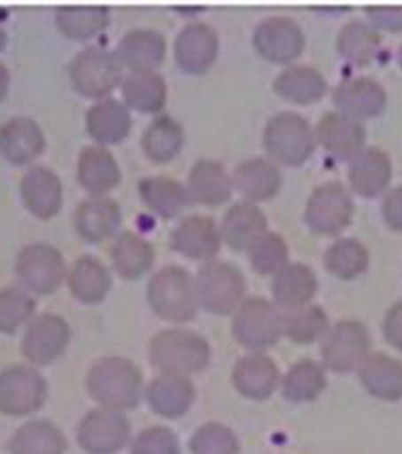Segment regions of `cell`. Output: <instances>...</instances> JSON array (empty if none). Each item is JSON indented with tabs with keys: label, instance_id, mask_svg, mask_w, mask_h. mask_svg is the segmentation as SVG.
I'll return each mask as SVG.
<instances>
[{
	"label": "cell",
	"instance_id": "obj_51",
	"mask_svg": "<svg viewBox=\"0 0 402 454\" xmlns=\"http://www.w3.org/2000/svg\"><path fill=\"white\" fill-rule=\"evenodd\" d=\"M383 337L391 348L402 352V301L396 302L394 307L385 313L383 319Z\"/></svg>",
	"mask_w": 402,
	"mask_h": 454
},
{
	"label": "cell",
	"instance_id": "obj_8",
	"mask_svg": "<svg viewBox=\"0 0 402 454\" xmlns=\"http://www.w3.org/2000/svg\"><path fill=\"white\" fill-rule=\"evenodd\" d=\"M66 272L69 268L65 264L63 253L48 242L26 245L15 260V277H18L19 287L39 296L58 290L65 283Z\"/></svg>",
	"mask_w": 402,
	"mask_h": 454
},
{
	"label": "cell",
	"instance_id": "obj_30",
	"mask_svg": "<svg viewBox=\"0 0 402 454\" xmlns=\"http://www.w3.org/2000/svg\"><path fill=\"white\" fill-rule=\"evenodd\" d=\"M120 90L128 110L158 116L167 106V82L158 71H128Z\"/></svg>",
	"mask_w": 402,
	"mask_h": 454
},
{
	"label": "cell",
	"instance_id": "obj_23",
	"mask_svg": "<svg viewBox=\"0 0 402 454\" xmlns=\"http://www.w3.org/2000/svg\"><path fill=\"white\" fill-rule=\"evenodd\" d=\"M231 183L246 202H266L281 191L282 172L281 165L270 157H251L236 165L231 174Z\"/></svg>",
	"mask_w": 402,
	"mask_h": 454
},
{
	"label": "cell",
	"instance_id": "obj_2",
	"mask_svg": "<svg viewBox=\"0 0 402 454\" xmlns=\"http://www.w3.org/2000/svg\"><path fill=\"white\" fill-rule=\"evenodd\" d=\"M148 358L157 371L167 375H193L210 363V345L193 330L169 328L157 333L148 348Z\"/></svg>",
	"mask_w": 402,
	"mask_h": 454
},
{
	"label": "cell",
	"instance_id": "obj_10",
	"mask_svg": "<svg viewBox=\"0 0 402 454\" xmlns=\"http://www.w3.org/2000/svg\"><path fill=\"white\" fill-rule=\"evenodd\" d=\"M370 354V333L358 319H340L321 339L323 366L334 373L347 375L358 371Z\"/></svg>",
	"mask_w": 402,
	"mask_h": 454
},
{
	"label": "cell",
	"instance_id": "obj_35",
	"mask_svg": "<svg viewBox=\"0 0 402 454\" xmlns=\"http://www.w3.org/2000/svg\"><path fill=\"white\" fill-rule=\"evenodd\" d=\"M366 392L381 401L402 399V363L388 354H368L358 369Z\"/></svg>",
	"mask_w": 402,
	"mask_h": 454
},
{
	"label": "cell",
	"instance_id": "obj_39",
	"mask_svg": "<svg viewBox=\"0 0 402 454\" xmlns=\"http://www.w3.org/2000/svg\"><path fill=\"white\" fill-rule=\"evenodd\" d=\"M184 148V129L169 114H158L142 133V151L152 163H169Z\"/></svg>",
	"mask_w": 402,
	"mask_h": 454
},
{
	"label": "cell",
	"instance_id": "obj_34",
	"mask_svg": "<svg viewBox=\"0 0 402 454\" xmlns=\"http://www.w3.org/2000/svg\"><path fill=\"white\" fill-rule=\"evenodd\" d=\"M267 231V219L264 210L252 202H238L231 206L220 223V239L231 249L246 251L259 236Z\"/></svg>",
	"mask_w": 402,
	"mask_h": 454
},
{
	"label": "cell",
	"instance_id": "obj_15",
	"mask_svg": "<svg viewBox=\"0 0 402 454\" xmlns=\"http://www.w3.org/2000/svg\"><path fill=\"white\" fill-rule=\"evenodd\" d=\"M332 101L336 112L364 122L383 114L388 106V92L373 77H347L334 86Z\"/></svg>",
	"mask_w": 402,
	"mask_h": 454
},
{
	"label": "cell",
	"instance_id": "obj_19",
	"mask_svg": "<svg viewBox=\"0 0 402 454\" xmlns=\"http://www.w3.org/2000/svg\"><path fill=\"white\" fill-rule=\"evenodd\" d=\"M317 146H321L336 161H349L366 148L364 122L353 121L340 112L323 114L314 127Z\"/></svg>",
	"mask_w": 402,
	"mask_h": 454
},
{
	"label": "cell",
	"instance_id": "obj_44",
	"mask_svg": "<svg viewBox=\"0 0 402 454\" xmlns=\"http://www.w3.org/2000/svg\"><path fill=\"white\" fill-rule=\"evenodd\" d=\"M370 255L368 249L355 239H338L334 245L328 247L323 264H326L329 275L343 281L359 277L368 268Z\"/></svg>",
	"mask_w": 402,
	"mask_h": 454
},
{
	"label": "cell",
	"instance_id": "obj_46",
	"mask_svg": "<svg viewBox=\"0 0 402 454\" xmlns=\"http://www.w3.org/2000/svg\"><path fill=\"white\" fill-rule=\"evenodd\" d=\"M249 262L259 275H276L290 264V247L276 231H266L249 247Z\"/></svg>",
	"mask_w": 402,
	"mask_h": 454
},
{
	"label": "cell",
	"instance_id": "obj_14",
	"mask_svg": "<svg viewBox=\"0 0 402 454\" xmlns=\"http://www.w3.org/2000/svg\"><path fill=\"white\" fill-rule=\"evenodd\" d=\"M71 340V328L56 313H43L33 317L24 330L22 354L30 364L45 366L56 363L66 352Z\"/></svg>",
	"mask_w": 402,
	"mask_h": 454
},
{
	"label": "cell",
	"instance_id": "obj_33",
	"mask_svg": "<svg viewBox=\"0 0 402 454\" xmlns=\"http://www.w3.org/2000/svg\"><path fill=\"white\" fill-rule=\"evenodd\" d=\"M274 90L278 97L296 106H313L326 97L328 80L314 67L291 65L276 75Z\"/></svg>",
	"mask_w": 402,
	"mask_h": 454
},
{
	"label": "cell",
	"instance_id": "obj_54",
	"mask_svg": "<svg viewBox=\"0 0 402 454\" xmlns=\"http://www.w3.org/2000/svg\"><path fill=\"white\" fill-rule=\"evenodd\" d=\"M396 59H398V65H400V69H402V43H400V48H398V54H396Z\"/></svg>",
	"mask_w": 402,
	"mask_h": 454
},
{
	"label": "cell",
	"instance_id": "obj_18",
	"mask_svg": "<svg viewBox=\"0 0 402 454\" xmlns=\"http://www.w3.org/2000/svg\"><path fill=\"white\" fill-rule=\"evenodd\" d=\"M220 242V227L213 216L204 215H189L180 219L169 239L174 251L195 262H213L219 255Z\"/></svg>",
	"mask_w": 402,
	"mask_h": 454
},
{
	"label": "cell",
	"instance_id": "obj_13",
	"mask_svg": "<svg viewBox=\"0 0 402 454\" xmlns=\"http://www.w3.org/2000/svg\"><path fill=\"white\" fill-rule=\"evenodd\" d=\"M131 442V422L125 411L97 407L77 425V443L89 454H113Z\"/></svg>",
	"mask_w": 402,
	"mask_h": 454
},
{
	"label": "cell",
	"instance_id": "obj_5",
	"mask_svg": "<svg viewBox=\"0 0 402 454\" xmlns=\"http://www.w3.org/2000/svg\"><path fill=\"white\" fill-rule=\"evenodd\" d=\"M264 148L278 165L298 168L313 157L317 148L314 127L296 112H278L264 129Z\"/></svg>",
	"mask_w": 402,
	"mask_h": 454
},
{
	"label": "cell",
	"instance_id": "obj_40",
	"mask_svg": "<svg viewBox=\"0 0 402 454\" xmlns=\"http://www.w3.org/2000/svg\"><path fill=\"white\" fill-rule=\"evenodd\" d=\"M112 264L122 278H139L154 264V247L135 231H122L110 249Z\"/></svg>",
	"mask_w": 402,
	"mask_h": 454
},
{
	"label": "cell",
	"instance_id": "obj_38",
	"mask_svg": "<svg viewBox=\"0 0 402 454\" xmlns=\"http://www.w3.org/2000/svg\"><path fill=\"white\" fill-rule=\"evenodd\" d=\"M66 286L81 304H99L112 290V275L97 257L84 255L66 272Z\"/></svg>",
	"mask_w": 402,
	"mask_h": 454
},
{
	"label": "cell",
	"instance_id": "obj_27",
	"mask_svg": "<svg viewBox=\"0 0 402 454\" xmlns=\"http://www.w3.org/2000/svg\"><path fill=\"white\" fill-rule=\"evenodd\" d=\"M187 193L190 204L210 206V208L229 202L231 193H234L231 174L227 172L223 163L213 161V159H199L189 172Z\"/></svg>",
	"mask_w": 402,
	"mask_h": 454
},
{
	"label": "cell",
	"instance_id": "obj_3",
	"mask_svg": "<svg viewBox=\"0 0 402 454\" xmlns=\"http://www.w3.org/2000/svg\"><path fill=\"white\" fill-rule=\"evenodd\" d=\"M148 302L161 319L174 324H187L199 311L195 278L182 266H165L154 272L148 283Z\"/></svg>",
	"mask_w": 402,
	"mask_h": 454
},
{
	"label": "cell",
	"instance_id": "obj_50",
	"mask_svg": "<svg viewBox=\"0 0 402 454\" xmlns=\"http://www.w3.org/2000/svg\"><path fill=\"white\" fill-rule=\"evenodd\" d=\"M381 213H383V221L390 230L402 231V184L385 191Z\"/></svg>",
	"mask_w": 402,
	"mask_h": 454
},
{
	"label": "cell",
	"instance_id": "obj_16",
	"mask_svg": "<svg viewBox=\"0 0 402 454\" xmlns=\"http://www.w3.org/2000/svg\"><path fill=\"white\" fill-rule=\"evenodd\" d=\"M219 35L210 24L190 22L178 33L174 43V59L180 71L201 75L214 65L219 56Z\"/></svg>",
	"mask_w": 402,
	"mask_h": 454
},
{
	"label": "cell",
	"instance_id": "obj_37",
	"mask_svg": "<svg viewBox=\"0 0 402 454\" xmlns=\"http://www.w3.org/2000/svg\"><path fill=\"white\" fill-rule=\"evenodd\" d=\"M381 33L368 20H352L340 28L336 51L352 67H368L379 56Z\"/></svg>",
	"mask_w": 402,
	"mask_h": 454
},
{
	"label": "cell",
	"instance_id": "obj_17",
	"mask_svg": "<svg viewBox=\"0 0 402 454\" xmlns=\"http://www.w3.org/2000/svg\"><path fill=\"white\" fill-rule=\"evenodd\" d=\"M19 195L30 215L41 221H50L63 208L65 189L54 169L33 165L19 180Z\"/></svg>",
	"mask_w": 402,
	"mask_h": 454
},
{
	"label": "cell",
	"instance_id": "obj_24",
	"mask_svg": "<svg viewBox=\"0 0 402 454\" xmlns=\"http://www.w3.org/2000/svg\"><path fill=\"white\" fill-rule=\"evenodd\" d=\"M231 381H234L236 390L246 399L264 401L281 384V371L267 354L251 352L236 363Z\"/></svg>",
	"mask_w": 402,
	"mask_h": 454
},
{
	"label": "cell",
	"instance_id": "obj_45",
	"mask_svg": "<svg viewBox=\"0 0 402 454\" xmlns=\"http://www.w3.org/2000/svg\"><path fill=\"white\" fill-rule=\"evenodd\" d=\"M35 298L19 286L0 290V334H13L35 317Z\"/></svg>",
	"mask_w": 402,
	"mask_h": 454
},
{
	"label": "cell",
	"instance_id": "obj_41",
	"mask_svg": "<svg viewBox=\"0 0 402 454\" xmlns=\"http://www.w3.org/2000/svg\"><path fill=\"white\" fill-rule=\"evenodd\" d=\"M65 450L63 431L48 420L24 422L9 440L12 454H65Z\"/></svg>",
	"mask_w": 402,
	"mask_h": 454
},
{
	"label": "cell",
	"instance_id": "obj_9",
	"mask_svg": "<svg viewBox=\"0 0 402 454\" xmlns=\"http://www.w3.org/2000/svg\"><path fill=\"white\" fill-rule=\"evenodd\" d=\"M353 198L343 183L329 180L313 189L304 210L308 230L317 236H338L353 219Z\"/></svg>",
	"mask_w": 402,
	"mask_h": 454
},
{
	"label": "cell",
	"instance_id": "obj_26",
	"mask_svg": "<svg viewBox=\"0 0 402 454\" xmlns=\"http://www.w3.org/2000/svg\"><path fill=\"white\" fill-rule=\"evenodd\" d=\"M73 223L75 231L81 239L97 245V242L116 236V231L120 230L122 223V210L116 200H112L110 195L89 198L75 208Z\"/></svg>",
	"mask_w": 402,
	"mask_h": 454
},
{
	"label": "cell",
	"instance_id": "obj_43",
	"mask_svg": "<svg viewBox=\"0 0 402 454\" xmlns=\"http://www.w3.org/2000/svg\"><path fill=\"white\" fill-rule=\"evenodd\" d=\"M328 328V313L319 304L311 302L304 304V307L282 311V337L291 339L293 343H314V340L323 339Z\"/></svg>",
	"mask_w": 402,
	"mask_h": 454
},
{
	"label": "cell",
	"instance_id": "obj_22",
	"mask_svg": "<svg viewBox=\"0 0 402 454\" xmlns=\"http://www.w3.org/2000/svg\"><path fill=\"white\" fill-rule=\"evenodd\" d=\"M120 165H118L110 148L90 144L77 154V183L90 198L112 193L120 184Z\"/></svg>",
	"mask_w": 402,
	"mask_h": 454
},
{
	"label": "cell",
	"instance_id": "obj_48",
	"mask_svg": "<svg viewBox=\"0 0 402 454\" xmlns=\"http://www.w3.org/2000/svg\"><path fill=\"white\" fill-rule=\"evenodd\" d=\"M131 454H180L178 435L167 427L143 429L131 440Z\"/></svg>",
	"mask_w": 402,
	"mask_h": 454
},
{
	"label": "cell",
	"instance_id": "obj_6",
	"mask_svg": "<svg viewBox=\"0 0 402 454\" xmlns=\"http://www.w3.org/2000/svg\"><path fill=\"white\" fill-rule=\"evenodd\" d=\"M199 307L214 316H229L246 301L244 275L229 262H205L195 277Z\"/></svg>",
	"mask_w": 402,
	"mask_h": 454
},
{
	"label": "cell",
	"instance_id": "obj_36",
	"mask_svg": "<svg viewBox=\"0 0 402 454\" xmlns=\"http://www.w3.org/2000/svg\"><path fill=\"white\" fill-rule=\"evenodd\" d=\"M139 198L143 206L161 219H176L190 204L187 184L172 176H148L139 180Z\"/></svg>",
	"mask_w": 402,
	"mask_h": 454
},
{
	"label": "cell",
	"instance_id": "obj_4",
	"mask_svg": "<svg viewBox=\"0 0 402 454\" xmlns=\"http://www.w3.org/2000/svg\"><path fill=\"white\" fill-rule=\"evenodd\" d=\"M69 80L77 95L86 99H107L125 80V67L118 60L116 51L103 45H89L77 51L69 65Z\"/></svg>",
	"mask_w": 402,
	"mask_h": 454
},
{
	"label": "cell",
	"instance_id": "obj_32",
	"mask_svg": "<svg viewBox=\"0 0 402 454\" xmlns=\"http://www.w3.org/2000/svg\"><path fill=\"white\" fill-rule=\"evenodd\" d=\"M317 275L313 272V268L300 264V262H293V264H287L274 275L272 298H274V304L281 311H290V309L311 304L314 294H317Z\"/></svg>",
	"mask_w": 402,
	"mask_h": 454
},
{
	"label": "cell",
	"instance_id": "obj_31",
	"mask_svg": "<svg viewBox=\"0 0 402 454\" xmlns=\"http://www.w3.org/2000/svg\"><path fill=\"white\" fill-rule=\"evenodd\" d=\"M56 28L71 41H89L105 33L112 13L105 4H63L56 9Z\"/></svg>",
	"mask_w": 402,
	"mask_h": 454
},
{
	"label": "cell",
	"instance_id": "obj_12",
	"mask_svg": "<svg viewBox=\"0 0 402 454\" xmlns=\"http://www.w3.org/2000/svg\"><path fill=\"white\" fill-rule=\"evenodd\" d=\"M252 48L267 63L291 67L306 50V37L300 24L287 15H270L257 24Z\"/></svg>",
	"mask_w": 402,
	"mask_h": 454
},
{
	"label": "cell",
	"instance_id": "obj_11",
	"mask_svg": "<svg viewBox=\"0 0 402 454\" xmlns=\"http://www.w3.org/2000/svg\"><path fill=\"white\" fill-rule=\"evenodd\" d=\"M48 399V381L30 364H12L0 371V414L28 416Z\"/></svg>",
	"mask_w": 402,
	"mask_h": 454
},
{
	"label": "cell",
	"instance_id": "obj_21",
	"mask_svg": "<svg viewBox=\"0 0 402 454\" xmlns=\"http://www.w3.org/2000/svg\"><path fill=\"white\" fill-rule=\"evenodd\" d=\"M45 151V133L28 116H13L0 125V157L12 165H30Z\"/></svg>",
	"mask_w": 402,
	"mask_h": 454
},
{
	"label": "cell",
	"instance_id": "obj_28",
	"mask_svg": "<svg viewBox=\"0 0 402 454\" xmlns=\"http://www.w3.org/2000/svg\"><path fill=\"white\" fill-rule=\"evenodd\" d=\"M133 127L131 110L122 101L107 99L95 101L86 112V131L92 137V142L99 146H112L120 144L128 137Z\"/></svg>",
	"mask_w": 402,
	"mask_h": 454
},
{
	"label": "cell",
	"instance_id": "obj_29",
	"mask_svg": "<svg viewBox=\"0 0 402 454\" xmlns=\"http://www.w3.org/2000/svg\"><path fill=\"white\" fill-rule=\"evenodd\" d=\"M146 401L154 414L161 418L184 416L195 403V386L187 375H157L143 388Z\"/></svg>",
	"mask_w": 402,
	"mask_h": 454
},
{
	"label": "cell",
	"instance_id": "obj_42",
	"mask_svg": "<svg viewBox=\"0 0 402 454\" xmlns=\"http://www.w3.org/2000/svg\"><path fill=\"white\" fill-rule=\"evenodd\" d=\"M328 386L326 366L314 363V360H300L287 371L281 380L282 396L291 403H306L314 401Z\"/></svg>",
	"mask_w": 402,
	"mask_h": 454
},
{
	"label": "cell",
	"instance_id": "obj_52",
	"mask_svg": "<svg viewBox=\"0 0 402 454\" xmlns=\"http://www.w3.org/2000/svg\"><path fill=\"white\" fill-rule=\"evenodd\" d=\"M9 86H12V74H9L7 65L0 63V103L9 95Z\"/></svg>",
	"mask_w": 402,
	"mask_h": 454
},
{
	"label": "cell",
	"instance_id": "obj_47",
	"mask_svg": "<svg viewBox=\"0 0 402 454\" xmlns=\"http://www.w3.org/2000/svg\"><path fill=\"white\" fill-rule=\"evenodd\" d=\"M190 454H238L240 443L229 427L205 422L190 437Z\"/></svg>",
	"mask_w": 402,
	"mask_h": 454
},
{
	"label": "cell",
	"instance_id": "obj_53",
	"mask_svg": "<svg viewBox=\"0 0 402 454\" xmlns=\"http://www.w3.org/2000/svg\"><path fill=\"white\" fill-rule=\"evenodd\" d=\"M4 45H7V30H4L3 26H0V51L4 50Z\"/></svg>",
	"mask_w": 402,
	"mask_h": 454
},
{
	"label": "cell",
	"instance_id": "obj_49",
	"mask_svg": "<svg viewBox=\"0 0 402 454\" xmlns=\"http://www.w3.org/2000/svg\"><path fill=\"white\" fill-rule=\"evenodd\" d=\"M366 20L383 33H402V4H366Z\"/></svg>",
	"mask_w": 402,
	"mask_h": 454
},
{
	"label": "cell",
	"instance_id": "obj_1",
	"mask_svg": "<svg viewBox=\"0 0 402 454\" xmlns=\"http://www.w3.org/2000/svg\"><path fill=\"white\" fill-rule=\"evenodd\" d=\"M86 388L92 401L107 410H135L143 395L142 371L122 356H105L90 366Z\"/></svg>",
	"mask_w": 402,
	"mask_h": 454
},
{
	"label": "cell",
	"instance_id": "obj_20",
	"mask_svg": "<svg viewBox=\"0 0 402 454\" xmlns=\"http://www.w3.org/2000/svg\"><path fill=\"white\" fill-rule=\"evenodd\" d=\"M394 168L383 148L366 146L347 161L349 187L359 198H379L390 189Z\"/></svg>",
	"mask_w": 402,
	"mask_h": 454
},
{
	"label": "cell",
	"instance_id": "obj_25",
	"mask_svg": "<svg viewBox=\"0 0 402 454\" xmlns=\"http://www.w3.org/2000/svg\"><path fill=\"white\" fill-rule=\"evenodd\" d=\"M116 56L128 71H157L167 56V39L154 28H133L120 39Z\"/></svg>",
	"mask_w": 402,
	"mask_h": 454
},
{
	"label": "cell",
	"instance_id": "obj_7",
	"mask_svg": "<svg viewBox=\"0 0 402 454\" xmlns=\"http://www.w3.org/2000/svg\"><path fill=\"white\" fill-rule=\"evenodd\" d=\"M231 333L251 352H266L282 337V311L266 298H246L236 309Z\"/></svg>",
	"mask_w": 402,
	"mask_h": 454
}]
</instances>
